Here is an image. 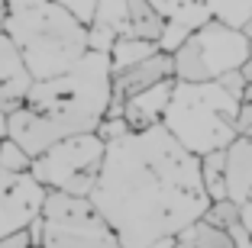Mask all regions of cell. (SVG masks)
Listing matches in <instances>:
<instances>
[{"label": "cell", "instance_id": "1", "mask_svg": "<svg viewBox=\"0 0 252 248\" xmlns=\"http://www.w3.org/2000/svg\"><path fill=\"white\" fill-rule=\"evenodd\" d=\"M88 200L123 248L175 239L210 206L200 158L181 148L162 123L107 142Z\"/></svg>", "mask_w": 252, "mask_h": 248}, {"label": "cell", "instance_id": "2", "mask_svg": "<svg viewBox=\"0 0 252 248\" xmlns=\"http://www.w3.org/2000/svg\"><path fill=\"white\" fill-rule=\"evenodd\" d=\"M110 107V55L84 52V58L65 74L49 81H32L20 110L7 116L3 136L36 158L49 145L94 132Z\"/></svg>", "mask_w": 252, "mask_h": 248}, {"label": "cell", "instance_id": "3", "mask_svg": "<svg viewBox=\"0 0 252 248\" xmlns=\"http://www.w3.org/2000/svg\"><path fill=\"white\" fill-rule=\"evenodd\" d=\"M3 32L32 81L59 78L91 52L88 26L55 0H3Z\"/></svg>", "mask_w": 252, "mask_h": 248}, {"label": "cell", "instance_id": "4", "mask_svg": "<svg viewBox=\"0 0 252 248\" xmlns=\"http://www.w3.org/2000/svg\"><path fill=\"white\" fill-rule=\"evenodd\" d=\"M239 107L243 100L223 90L220 81H175L168 107L162 113V126L181 148L200 158L207 152H223L239 136Z\"/></svg>", "mask_w": 252, "mask_h": 248}, {"label": "cell", "instance_id": "5", "mask_svg": "<svg viewBox=\"0 0 252 248\" xmlns=\"http://www.w3.org/2000/svg\"><path fill=\"white\" fill-rule=\"evenodd\" d=\"M175 81H217L226 71H243L252 61V39L226 23H204L188 32V39L171 52Z\"/></svg>", "mask_w": 252, "mask_h": 248}, {"label": "cell", "instance_id": "6", "mask_svg": "<svg viewBox=\"0 0 252 248\" xmlns=\"http://www.w3.org/2000/svg\"><path fill=\"white\" fill-rule=\"evenodd\" d=\"M107 142L97 132H81L49 145L42 155H36L30 165V174L45 190H59L71 197H91L94 181L100 174Z\"/></svg>", "mask_w": 252, "mask_h": 248}, {"label": "cell", "instance_id": "7", "mask_svg": "<svg viewBox=\"0 0 252 248\" xmlns=\"http://www.w3.org/2000/svg\"><path fill=\"white\" fill-rule=\"evenodd\" d=\"M42 248H123L88 197L45 190L42 200Z\"/></svg>", "mask_w": 252, "mask_h": 248}, {"label": "cell", "instance_id": "8", "mask_svg": "<svg viewBox=\"0 0 252 248\" xmlns=\"http://www.w3.org/2000/svg\"><path fill=\"white\" fill-rule=\"evenodd\" d=\"M45 187L30 174H0V239L23 232L32 219H39Z\"/></svg>", "mask_w": 252, "mask_h": 248}, {"label": "cell", "instance_id": "9", "mask_svg": "<svg viewBox=\"0 0 252 248\" xmlns=\"http://www.w3.org/2000/svg\"><path fill=\"white\" fill-rule=\"evenodd\" d=\"M165 20H178L188 29L217 20L226 26L246 29L252 23V0H149Z\"/></svg>", "mask_w": 252, "mask_h": 248}, {"label": "cell", "instance_id": "10", "mask_svg": "<svg viewBox=\"0 0 252 248\" xmlns=\"http://www.w3.org/2000/svg\"><path fill=\"white\" fill-rule=\"evenodd\" d=\"M168 78H175V61H171V52H162V49L129 68L110 71V107H107V116H120L123 100H129L133 94L152 87L158 81H168Z\"/></svg>", "mask_w": 252, "mask_h": 248}, {"label": "cell", "instance_id": "11", "mask_svg": "<svg viewBox=\"0 0 252 248\" xmlns=\"http://www.w3.org/2000/svg\"><path fill=\"white\" fill-rule=\"evenodd\" d=\"M30 87L32 78L23 65L20 52L7 39V32H0V116H10L13 110H20Z\"/></svg>", "mask_w": 252, "mask_h": 248}, {"label": "cell", "instance_id": "12", "mask_svg": "<svg viewBox=\"0 0 252 248\" xmlns=\"http://www.w3.org/2000/svg\"><path fill=\"white\" fill-rule=\"evenodd\" d=\"M223 184L226 200L252 203V136H236L223 148Z\"/></svg>", "mask_w": 252, "mask_h": 248}, {"label": "cell", "instance_id": "13", "mask_svg": "<svg viewBox=\"0 0 252 248\" xmlns=\"http://www.w3.org/2000/svg\"><path fill=\"white\" fill-rule=\"evenodd\" d=\"M171 87H175V78L158 81V84H152V87L133 94L129 100H123L120 116L126 119L129 132H139V129H149V126H158V123H162V113H165V107H168Z\"/></svg>", "mask_w": 252, "mask_h": 248}, {"label": "cell", "instance_id": "14", "mask_svg": "<svg viewBox=\"0 0 252 248\" xmlns=\"http://www.w3.org/2000/svg\"><path fill=\"white\" fill-rule=\"evenodd\" d=\"M123 3H126V26H129V36L158 45L162 29H165V16L158 13L149 0H123Z\"/></svg>", "mask_w": 252, "mask_h": 248}, {"label": "cell", "instance_id": "15", "mask_svg": "<svg viewBox=\"0 0 252 248\" xmlns=\"http://www.w3.org/2000/svg\"><path fill=\"white\" fill-rule=\"evenodd\" d=\"M152 52H158L156 42H146V39H136V36H120L117 42L110 45V71H120V68H129L136 61L149 58Z\"/></svg>", "mask_w": 252, "mask_h": 248}, {"label": "cell", "instance_id": "16", "mask_svg": "<svg viewBox=\"0 0 252 248\" xmlns=\"http://www.w3.org/2000/svg\"><path fill=\"white\" fill-rule=\"evenodd\" d=\"M200 181L210 200H226V184H223V152L200 155Z\"/></svg>", "mask_w": 252, "mask_h": 248}, {"label": "cell", "instance_id": "17", "mask_svg": "<svg viewBox=\"0 0 252 248\" xmlns=\"http://www.w3.org/2000/svg\"><path fill=\"white\" fill-rule=\"evenodd\" d=\"M185 232L191 235L194 248H236L233 245V235L226 232V229H217V226H210V222H204V219H197Z\"/></svg>", "mask_w": 252, "mask_h": 248}, {"label": "cell", "instance_id": "18", "mask_svg": "<svg viewBox=\"0 0 252 248\" xmlns=\"http://www.w3.org/2000/svg\"><path fill=\"white\" fill-rule=\"evenodd\" d=\"M32 158L16 145L13 139H0V174H23V171H30Z\"/></svg>", "mask_w": 252, "mask_h": 248}, {"label": "cell", "instance_id": "19", "mask_svg": "<svg viewBox=\"0 0 252 248\" xmlns=\"http://www.w3.org/2000/svg\"><path fill=\"white\" fill-rule=\"evenodd\" d=\"M204 222H210L217 229L236 226L239 222V203H233V200H210L207 213H204Z\"/></svg>", "mask_w": 252, "mask_h": 248}, {"label": "cell", "instance_id": "20", "mask_svg": "<svg viewBox=\"0 0 252 248\" xmlns=\"http://www.w3.org/2000/svg\"><path fill=\"white\" fill-rule=\"evenodd\" d=\"M188 26L185 23H178V20H165V29H162V39H158V49L162 52H175L181 42L188 39Z\"/></svg>", "mask_w": 252, "mask_h": 248}, {"label": "cell", "instance_id": "21", "mask_svg": "<svg viewBox=\"0 0 252 248\" xmlns=\"http://www.w3.org/2000/svg\"><path fill=\"white\" fill-rule=\"evenodd\" d=\"M94 132H97L104 142H113V139H120V136H126V132H129V126H126L123 116H104V119H100V126H97Z\"/></svg>", "mask_w": 252, "mask_h": 248}, {"label": "cell", "instance_id": "22", "mask_svg": "<svg viewBox=\"0 0 252 248\" xmlns=\"http://www.w3.org/2000/svg\"><path fill=\"white\" fill-rule=\"evenodd\" d=\"M55 3H62L65 10H71L78 20L88 26L91 23V16H94V7H97V0H55Z\"/></svg>", "mask_w": 252, "mask_h": 248}, {"label": "cell", "instance_id": "23", "mask_svg": "<svg viewBox=\"0 0 252 248\" xmlns=\"http://www.w3.org/2000/svg\"><path fill=\"white\" fill-rule=\"evenodd\" d=\"M236 129H239V136H252V94L246 97V100H243V107H239Z\"/></svg>", "mask_w": 252, "mask_h": 248}, {"label": "cell", "instance_id": "24", "mask_svg": "<svg viewBox=\"0 0 252 248\" xmlns=\"http://www.w3.org/2000/svg\"><path fill=\"white\" fill-rule=\"evenodd\" d=\"M30 245H32V242H30V232H26V229L7 235V239H0V248H30Z\"/></svg>", "mask_w": 252, "mask_h": 248}, {"label": "cell", "instance_id": "25", "mask_svg": "<svg viewBox=\"0 0 252 248\" xmlns=\"http://www.w3.org/2000/svg\"><path fill=\"white\" fill-rule=\"evenodd\" d=\"M239 222H243V229L249 232V239H252V203L239 206Z\"/></svg>", "mask_w": 252, "mask_h": 248}, {"label": "cell", "instance_id": "26", "mask_svg": "<svg viewBox=\"0 0 252 248\" xmlns=\"http://www.w3.org/2000/svg\"><path fill=\"white\" fill-rule=\"evenodd\" d=\"M171 248H194V242H191V235H188V232H181V235H175Z\"/></svg>", "mask_w": 252, "mask_h": 248}, {"label": "cell", "instance_id": "27", "mask_svg": "<svg viewBox=\"0 0 252 248\" xmlns=\"http://www.w3.org/2000/svg\"><path fill=\"white\" fill-rule=\"evenodd\" d=\"M171 242H175V239H162V242H156L152 248H171Z\"/></svg>", "mask_w": 252, "mask_h": 248}, {"label": "cell", "instance_id": "28", "mask_svg": "<svg viewBox=\"0 0 252 248\" xmlns=\"http://www.w3.org/2000/svg\"><path fill=\"white\" fill-rule=\"evenodd\" d=\"M3 16H7V7H3V0H0V32H3Z\"/></svg>", "mask_w": 252, "mask_h": 248}, {"label": "cell", "instance_id": "29", "mask_svg": "<svg viewBox=\"0 0 252 248\" xmlns=\"http://www.w3.org/2000/svg\"><path fill=\"white\" fill-rule=\"evenodd\" d=\"M3 126H7V116H0V139H3V132H7Z\"/></svg>", "mask_w": 252, "mask_h": 248}]
</instances>
